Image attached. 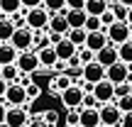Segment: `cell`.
<instances>
[{"label": "cell", "instance_id": "83f0119b", "mask_svg": "<svg viewBox=\"0 0 132 127\" xmlns=\"http://www.w3.org/2000/svg\"><path fill=\"white\" fill-rule=\"evenodd\" d=\"M113 103L118 105V110H120V113H122V115L132 113V95H130V93H127V95H122V98H115Z\"/></svg>", "mask_w": 132, "mask_h": 127}, {"label": "cell", "instance_id": "d6a6232c", "mask_svg": "<svg viewBox=\"0 0 132 127\" xmlns=\"http://www.w3.org/2000/svg\"><path fill=\"white\" fill-rule=\"evenodd\" d=\"M86 32H95V29H103V24H100V17H86V24H83Z\"/></svg>", "mask_w": 132, "mask_h": 127}, {"label": "cell", "instance_id": "30bf717a", "mask_svg": "<svg viewBox=\"0 0 132 127\" xmlns=\"http://www.w3.org/2000/svg\"><path fill=\"white\" fill-rule=\"evenodd\" d=\"M105 78L110 81V83H127L130 81V66L122 64V61H115L113 66H108L105 69Z\"/></svg>", "mask_w": 132, "mask_h": 127}, {"label": "cell", "instance_id": "f35d334b", "mask_svg": "<svg viewBox=\"0 0 132 127\" xmlns=\"http://www.w3.org/2000/svg\"><path fill=\"white\" fill-rule=\"evenodd\" d=\"M22 3V10H32V7H39L42 0H20Z\"/></svg>", "mask_w": 132, "mask_h": 127}, {"label": "cell", "instance_id": "e575fe53", "mask_svg": "<svg viewBox=\"0 0 132 127\" xmlns=\"http://www.w3.org/2000/svg\"><path fill=\"white\" fill-rule=\"evenodd\" d=\"M81 108H100V103L93 98V93H83V103H81Z\"/></svg>", "mask_w": 132, "mask_h": 127}, {"label": "cell", "instance_id": "f1b7e54d", "mask_svg": "<svg viewBox=\"0 0 132 127\" xmlns=\"http://www.w3.org/2000/svg\"><path fill=\"white\" fill-rule=\"evenodd\" d=\"M76 56H78L81 66H83V64H90V61H95V52H90L88 47H78V49H76Z\"/></svg>", "mask_w": 132, "mask_h": 127}, {"label": "cell", "instance_id": "52a82bcc", "mask_svg": "<svg viewBox=\"0 0 132 127\" xmlns=\"http://www.w3.org/2000/svg\"><path fill=\"white\" fill-rule=\"evenodd\" d=\"M93 98L98 100L100 105L103 103H113L115 100V83H110L108 78H103V81H98V83H93Z\"/></svg>", "mask_w": 132, "mask_h": 127}, {"label": "cell", "instance_id": "6da1fadb", "mask_svg": "<svg viewBox=\"0 0 132 127\" xmlns=\"http://www.w3.org/2000/svg\"><path fill=\"white\" fill-rule=\"evenodd\" d=\"M49 17H52V12L39 5V7H32V10L24 12V24L29 29H34V32H47L49 29Z\"/></svg>", "mask_w": 132, "mask_h": 127}, {"label": "cell", "instance_id": "4dcf8cb0", "mask_svg": "<svg viewBox=\"0 0 132 127\" xmlns=\"http://www.w3.org/2000/svg\"><path fill=\"white\" fill-rule=\"evenodd\" d=\"M24 93H27V100H37L39 93H42V86L39 83H27L24 86Z\"/></svg>", "mask_w": 132, "mask_h": 127}, {"label": "cell", "instance_id": "681fc988", "mask_svg": "<svg viewBox=\"0 0 132 127\" xmlns=\"http://www.w3.org/2000/svg\"><path fill=\"white\" fill-rule=\"evenodd\" d=\"M130 42H132V29H130Z\"/></svg>", "mask_w": 132, "mask_h": 127}, {"label": "cell", "instance_id": "ac0fdd59", "mask_svg": "<svg viewBox=\"0 0 132 127\" xmlns=\"http://www.w3.org/2000/svg\"><path fill=\"white\" fill-rule=\"evenodd\" d=\"M69 22H66V17L64 15H59V12H54L52 17H49V32H56V34H61V37H66V32H69Z\"/></svg>", "mask_w": 132, "mask_h": 127}, {"label": "cell", "instance_id": "603a6c76", "mask_svg": "<svg viewBox=\"0 0 132 127\" xmlns=\"http://www.w3.org/2000/svg\"><path fill=\"white\" fill-rule=\"evenodd\" d=\"M86 37H88V32H86L83 27H76V29H69V32H66V39H69L73 47H83Z\"/></svg>", "mask_w": 132, "mask_h": 127}, {"label": "cell", "instance_id": "cb8c5ba5", "mask_svg": "<svg viewBox=\"0 0 132 127\" xmlns=\"http://www.w3.org/2000/svg\"><path fill=\"white\" fill-rule=\"evenodd\" d=\"M0 10H3V17H12L15 12L22 10V3L20 0H0Z\"/></svg>", "mask_w": 132, "mask_h": 127}, {"label": "cell", "instance_id": "9a60e30c", "mask_svg": "<svg viewBox=\"0 0 132 127\" xmlns=\"http://www.w3.org/2000/svg\"><path fill=\"white\" fill-rule=\"evenodd\" d=\"M105 44H108L105 29H95V32H88V37H86V44H83V47H88L90 52H100Z\"/></svg>", "mask_w": 132, "mask_h": 127}, {"label": "cell", "instance_id": "bcb514c9", "mask_svg": "<svg viewBox=\"0 0 132 127\" xmlns=\"http://www.w3.org/2000/svg\"><path fill=\"white\" fill-rule=\"evenodd\" d=\"M127 83H130V95H132V76H130V81H127Z\"/></svg>", "mask_w": 132, "mask_h": 127}, {"label": "cell", "instance_id": "f6af8a7d", "mask_svg": "<svg viewBox=\"0 0 132 127\" xmlns=\"http://www.w3.org/2000/svg\"><path fill=\"white\" fill-rule=\"evenodd\" d=\"M3 120H5V110H0V122H3Z\"/></svg>", "mask_w": 132, "mask_h": 127}, {"label": "cell", "instance_id": "b9f144b4", "mask_svg": "<svg viewBox=\"0 0 132 127\" xmlns=\"http://www.w3.org/2000/svg\"><path fill=\"white\" fill-rule=\"evenodd\" d=\"M5 90H7V83H5V81H3V78H0V100H3V98H5Z\"/></svg>", "mask_w": 132, "mask_h": 127}, {"label": "cell", "instance_id": "484cf974", "mask_svg": "<svg viewBox=\"0 0 132 127\" xmlns=\"http://www.w3.org/2000/svg\"><path fill=\"white\" fill-rule=\"evenodd\" d=\"M42 7L49 10V12H59V15H66V0H42Z\"/></svg>", "mask_w": 132, "mask_h": 127}, {"label": "cell", "instance_id": "8992f818", "mask_svg": "<svg viewBox=\"0 0 132 127\" xmlns=\"http://www.w3.org/2000/svg\"><path fill=\"white\" fill-rule=\"evenodd\" d=\"M98 113H100V125L120 127V122H122V113L118 110V105H115V103H103L98 108Z\"/></svg>", "mask_w": 132, "mask_h": 127}, {"label": "cell", "instance_id": "7402d4cb", "mask_svg": "<svg viewBox=\"0 0 132 127\" xmlns=\"http://www.w3.org/2000/svg\"><path fill=\"white\" fill-rule=\"evenodd\" d=\"M15 27L17 24L10 17H0V42H10V37L15 34Z\"/></svg>", "mask_w": 132, "mask_h": 127}, {"label": "cell", "instance_id": "9c48e42d", "mask_svg": "<svg viewBox=\"0 0 132 127\" xmlns=\"http://www.w3.org/2000/svg\"><path fill=\"white\" fill-rule=\"evenodd\" d=\"M59 98H61V103H64L69 110H76V108H81V103H83V88L76 86V83H71L66 90L59 93Z\"/></svg>", "mask_w": 132, "mask_h": 127}, {"label": "cell", "instance_id": "c3c4849f", "mask_svg": "<svg viewBox=\"0 0 132 127\" xmlns=\"http://www.w3.org/2000/svg\"><path fill=\"white\" fill-rule=\"evenodd\" d=\"M105 3H108V5H110V3H115V0H105Z\"/></svg>", "mask_w": 132, "mask_h": 127}, {"label": "cell", "instance_id": "4316f807", "mask_svg": "<svg viewBox=\"0 0 132 127\" xmlns=\"http://www.w3.org/2000/svg\"><path fill=\"white\" fill-rule=\"evenodd\" d=\"M118 59L132 69V42H125V44H120V47H118Z\"/></svg>", "mask_w": 132, "mask_h": 127}, {"label": "cell", "instance_id": "e0dca14e", "mask_svg": "<svg viewBox=\"0 0 132 127\" xmlns=\"http://www.w3.org/2000/svg\"><path fill=\"white\" fill-rule=\"evenodd\" d=\"M37 59H39V69H52V66L59 61L56 54H54V47H42V49H37Z\"/></svg>", "mask_w": 132, "mask_h": 127}, {"label": "cell", "instance_id": "7a4b0ae2", "mask_svg": "<svg viewBox=\"0 0 132 127\" xmlns=\"http://www.w3.org/2000/svg\"><path fill=\"white\" fill-rule=\"evenodd\" d=\"M130 24L125 22V20H115L110 27H105V37H108V44H113V47H120V44L130 42Z\"/></svg>", "mask_w": 132, "mask_h": 127}, {"label": "cell", "instance_id": "f546056e", "mask_svg": "<svg viewBox=\"0 0 132 127\" xmlns=\"http://www.w3.org/2000/svg\"><path fill=\"white\" fill-rule=\"evenodd\" d=\"M108 7L113 10V15H115V20H125V17H127V7H125V5H120L118 0H115V3H110Z\"/></svg>", "mask_w": 132, "mask_h": 127}, {"label": "cell", "instance_id": "d4e9b609", "mask_svg": "<svg viewBox=\"0 0 132 127\" xmlns=\"http://www.w3.org/2000/svg\"><path fill=\"white\" fill-rule=\"evenodd\" d=\"M17 76H20V71H17V66H15V64L0 66V78H3L5 83H15V81H17Z\"/></svg>", "mask_w": 132, "mask_h": 127}, {"label": "cell", "instance_id": "7dc6e473", "mask_svg": "<svg viewBox=\"0 0 132 127\" xmlns=\"http://www.w3.org/2000/svg\"><path fill=\"white\" fill-rule=\"evenodd\" d=\"M0 127H10V125H7V122H0Z\"/></svg>", "mask_w": 132, "mask_h": 127}, {"label": "cell", "instance_id": "7bdbcfd3", "mask_svg": "<svg viewBox=\"0 0 132 127\" xmlns=\"http://www.w3.org/2000/svg\"><path fill=\"white\" fill-rule=\"evenodd\" d=\"M125 22H127L130 27H132V7H127V17H125Z\"/></svg>", "mask_w": 132, "mask_h": 127}, {"label": "cell", "instance_id": "7c38bea8", "mask_svg": "<svg viewBox=\"0 0 132 127\" xmlns=\"http://www.w3.org/2000/svg\"><path fill=\"white\" fill-rule=\"evenodd\" d=\"M78 127H100L98 108H78Z\"/></svg>", "mask_w": 132, "mask_h": 127}, {"label": "cell", "instance_id": "4fadbf2b", "mask_svg": "<svg viewBox=\"0 0 132 127\" xmlns=\"http://www.w3.org/2000/svg\"><path fill=\"white\" fill-rule=\"evenodd\" d=\"M95 61L103 64V69L113 66L115 61H120V59H118V47H113V44H105L100 52H95Z\"/></svg>", "mask_w": 132, "mask_h": 127}, {"label": "cell", "instance_id": "ba28073f", "mask_svg": "<svg viewBox=\"0 0 132 127\" xmlns=\"http://www.w3.org/2000/svg\"><path fill=\"white\" fill-rule=\"evenodd\" d=\"M5 103L10 105H22V108H29L27 93H24V86L20 83H7V90H5Z\"/></svg>", "mask_w": 132, "mask_h": 127}, {"label": "cell", "instance_id": "ffe728a7", "mask_svg": "<svg viewBox=\"0 0 132 127\" xmlns=\"http://www.w3.org/2000/svg\"><path fill=\"white\" fill-rule=\"evenodd\" d=\"M66 22H69V27L71 29H76V27H83L86 24V17H88V15H86V10H66Z\"/></svg>", "mask_w": 132, "mask_h": 127}, {"label": "cell", "instance_id": "1f68e13d", "mask_svg": "<svg viewBox=\"0 0 132 127\" xmlns=\"http://www.w3.org/2000/svg\"><path fill=\"white\" fill-rule=\"evenodd\" d=\"M39 117H42V120H44V122H47L49 127H54V125L59 122V113H56V110H44V113L39 115Z\"/></svg>", "mask_w": 132, "mask_h": 127}, {"label": "cell", "instance_id": "277c9868", "mask_svg": "<svg viewBox=\"0 0 132 127\" xmlns=\"http://www.w3.org/2000/svg\"><path fill=\"white\" fill-rule=\"evenodd\" d=\"M15 66H17V71H20V73H27V76L37 73V71H39V59H37V52H34V49L20 52V54H17V61H15Z\"/></svg>", "mask_w": 132, "mask_h": 127}, {"label": "cell", "instance_id": "d590c367", "mask_svg": "<svg viewBox=\"0 0 132 127\" xmlns=\"http://www.w3.org/2000/svg\"><path fill=\"white\" fill-rule=\"evenodd\" d=\"M66 125H69V127H78V108L69 110V115H66Z\"/></svg>", "mask_w": 132, "mask_h": 127}, {"label": "cell", "instance_id": "5bb4252c", "mask_svg": "<svg viewBox=\"0 0 132 127\" xmlns=\"http://www.w3.org/2000/svg\"><path fill=\"white\" fill-rule=\"evenodd\" d=\"M52 47H54V54H56V59H59V61H69L71 56H76V49H78V47H73V44H71L66 37L61 39V42L52 44Z\"/></svg>", "mask_w": 132, "mask_h": 127}, {"label": "cell", "instance_id": "ab89813d", "mask_svg": "<svg viewBox=\"0 0 132 127\" xmlns=\"http://www.w3.org/2000/svg\"><path fill=\"white\" fill-rule=\"evenodd\" d=\"M27 127H49V125H47V122H44V120H42V117L37 115V117H29Z\"/></svg>", "mask_w": 132, "mask_h": 127}, {"label": "cell", "instance_id": "836d02e7", "mask_svg": "<svg viewBox=\"0 0 132 127\" xmlns=\"http://www.w3.org/2000/svg\"><path fill=\"white\" fill-rule=\"evenodd\" d=\"M113 22H115V15H113V10L108 7L103 15H100V24H103V29H105V27H110Z\"/></svg>", "mask_w": 132, "mask_h": 127}, {"label": "cell", "instance_id": "816d5d0a", "mask_svg": "<svg viewBox=\"0 0 132 127\" xmlns=\"http://www.w3.org/2000/svg\"><path fill=\"white\" fill-rule=\"evenodd\" d=\"M0 44H3V42H0Z\"/></svg>", "mask_w": 132, "mask_h": 127}, {"label": "cell", "instance_id": "3957f363", "mask_svg": "<svg viewBox=\"0 0 132 127\" xmlns=\"http://www.w3.org/2000/svg\"><path fill=\"white\" fill-rule=\"evenodd\" d=\"M10 44H12L17 52H27V49H32L34 47V29H29L27 24L15 27V34L10 37Z\"/></svg>", "mask_w": 132, "mask_h": 127}, {"label": "cell", "instance_id": "d6986e66", "mask_svg": "<svg viewBox=\"0 0 132 127\" xmlns=\"http://www.w3.org/2000/svg\"><path fill=\"white\" fill-rule=\"evenodd\" d=\"M17 54H20V52H17L10 42H3V44H0V66L15 64V61H17Z\"/></svg>", "mask_w": 132, "mask_h": 127}, {"label": "cell", "instance_id": "2e32d148", "mask_svg": "<svg viewBox=\"0 0 132 127\" xmlns=\"http://www.w3.org/2000/svg\"><path fill=\"white\" fill-rule=\"evenodd\" d=\"M73 83V78H71V73H56L52 81H49V90H52L54 95H59L61 90H66L69 86Z\"/></svg>", "mask_w": 132, "mask_h": 127}, {"label": "cell", "instance_id": "8d00e7d4", "mask_svg": "<svg viewBox=\"0 0 132 127\" xmlns=\"http://www.w3.org/2000/svg\"><path fill=\"white\" fill-rule=\"evenodd\" d=\"M127 93H130V83H118L115 86V98H122Z\"/></svg>", "mask_w": 132, "mask_h": 127}, {"label": "cell", "instance_id": "ee69618b", "mask_svg": "<svg viewBox=\"0 0 132 127\" xmlns=\"http://www.w3.org/2000/svg\"><path fill=\"white\" fill-rule=\"evenodd\" d=\"M120 5H125V7H132V0H118Z\"/></svg>", "mask_w": 132, "mask_h": 127}, {"label": "cell", "instance_id": "f907efd6", "mask_svg": "<svg viewBox=\"0 0 132 127\" xmlns=\"http://www.w3.org/2000/svg\"><path fill=\"white\" fill-rule=\"evenodd\" d=\"M0 17H3V10H0Z\"/></svg>", "mask_w": 132, "mask_h": 127}, {"label": "cell", "instance_id": "74e56055", "mask_svg": "<svg viewBox=\"0 0 132 127\" xmlns=\"http://www.w3.org/2000/svg\"><path fill=\"white\" fill-rule=\"evenodd\" d=\"M83 3L86 0H66V7L69 10H83Z\"/></svg>", "mask_w": 132, "mask_h": 127}, {"label": "cell", "instance_id": "44dd1931", "mask_svg": "<svg viewBox=\"0 0 132 127\" xmlns=\"http://www.w3.org/2000/svg\"><path fill=\"white\" fill-rule=\"evenodd\" d=\"M83 10H86V15H90V17H100V15L108 10V3H105V0H86Z\"/></svg>", "mask_w": 132, "mask_h": 127}, {"label": "cell", "instance_id": "8fae6325", "mask_svg": "<svg viewBox=\"0 0 132 127\" xmlns=\"http://www.w3.org/2000/svg\"><path fill=\"white\" fill-rule=\"evenodd\" d=\"M81 78H83L86 83H98V81H103V78H105L103 64H98V61L83 64V66H81Z\"/></svg>", "mask_w": 132, "mask_h": 127}, {"label": "cell", "instance_id": "60d3db41", "mask_svg": "<svg viewBox=\"0 0 132 127\" xmlns=\"http://www.w3.org/2000/svg\"><path fill=\"white\" fill-rule=\"evenodd\" d=\"M52 69L56 71V73H69V64H66V61H56Z\"/></svg>", "mask_w": 132, "mask_h": 127}, {"label": "cell", "instance_id": "5b68a950", "mask_svg": "<svg viewBox=\"0 0 132 127\" xmlns=\"http://www.w3.org/2000/svg\"><path fill=\"white\" fill-rule=\"evenodd\" d=\"M10 127H27L29 122V108H22V105H10L5 110V120Z\"/></svg>", "mask_w": 132, "mask_h": 127}]
</instances>
